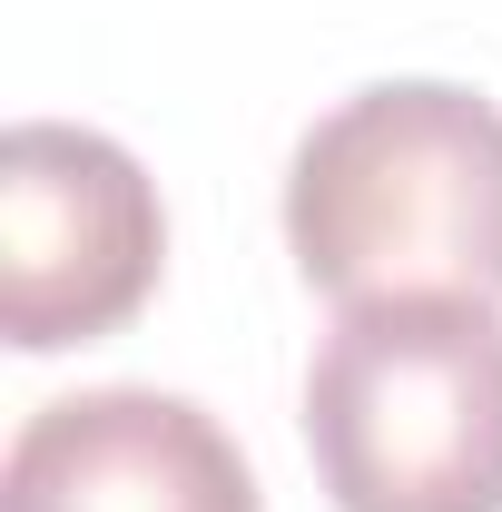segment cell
<instances>
[{
  "label": "cell",
  "instance_id": "6da1fadb",
  "mask_svg": "<svg viewBox=\"0 0 502 512\" xmlns=\"http://www.w3.org/2000/svg\"><path fill=\"white\" fill-rule=\"evenodd\" d=\"M286 247L335 306H502V109L463 79H375L335 99L286 158Z\"/></svg>",
  "mask_w": 502,
  "mask_h": 512
},
{
  "label": "cell",
  "instance_id": "7a4b0ae2",
  "mask_svg": "<svg viewBox=\"0 0 502 512\" xmlns=\"http://www.w3.org/2000/svg\"><path fill=\"white\" fill-rule=\"evenodd\" d=\"M306 453L335 512H502V306H335L306 365Z\"/></svg>",
  "mask_w": 502,
  "mask_h": 512
},
{
  "label": "cell",
  "instance_id": "3957f363",
  "mask_svg": "<svg viewBox=\"0 0 502 512\" xmlns=\"http://www.w3.org/2000/svg\"><path fill=\"white\" fill-rule=\"evenodd\" d=\"M168 266V217L119 138L20 119L0 138V335L60 355L119 335Z\"/></svg>",
  "mask_w": 502,
  "mask_h": 512
},
{
  "label": "cell",
  "instance_id": "277c9868",
  "mask_svg": "<svg viewBox=\"0 0 502 512\" xmlns=\"http://www.w3.org/2000/svg\"><path fill=\"white\" fill-rule=\"evenodd\" d=\"M0 512H266V493L207 404L158 384H89L10 434Z\"/></svg>",
  "mask_w": 502,
  "mask_h": 512
}]
</instances>
